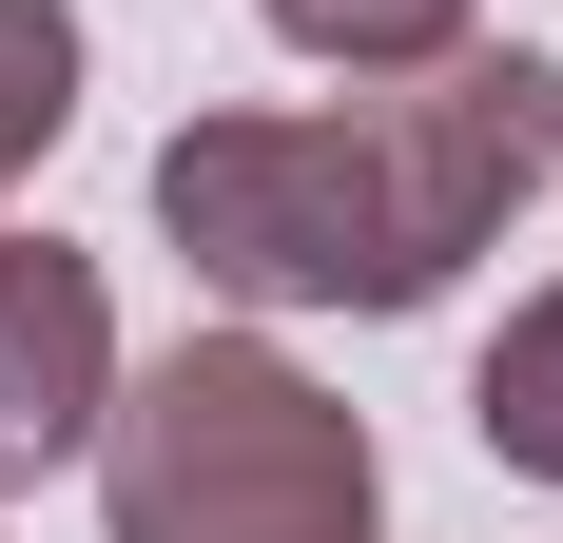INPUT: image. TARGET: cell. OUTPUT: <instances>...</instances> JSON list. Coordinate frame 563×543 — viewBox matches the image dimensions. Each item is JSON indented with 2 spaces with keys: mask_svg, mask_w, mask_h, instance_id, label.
Instances as JSON below:
<instances>
[{
  "mask_svg": "<svg viewBox=\"0 0 563 543\" xmlns=\"http://www.w3.org/2000/svg\"><path fill=\"white\" fill-rule=\"evenodd\" d=\"M544 175H563V58L466 40L428 78L175 117L156 136V233L253 330H291V311H428V291H466L506 253V214Z\"/></svg>",
  "mask_w": 563,
  "mask_h": 543,
  "instance_id": "6da1fadb",
  "label": "cell"
},
{
  "mask_svg": "<svg viewBox=\"0 0 563 543\" xmlns=\"http://www.w3.org/2000/svg\"><path fill=\"white\" fill-rule=\"evenodd\" d=\"M98 543H389V446L273 330H175L98 408Z\"/></svg>",
  "mask_w": 563,
  "mask_h": 543,
  "instance_id": "7a4b0ae2",
  "label": "cell"
},
{
  "mask_svg": "<svg viewBox=\"0 0 563 543\" xmlns=\"http://www.w3.org/2000/svg\"><path fill=\"white\" fill-rule=\"evenodd\" d=\"M117 408V291L78 233H0V505H40L58 466H98Z\"/></svg>",
  "mask_w": 563,
  "mask_h": 543,
  "instance_id": "3957f363",
  "label": "cell"
},
{
  "mask_svg": "<svg viewBox=\"0 0 563 543\" xmlns=\"http://www.w3.org/2000/svg\"><path fill=\"white\" fill-rule=\"evenodd\" d=\"M466 428H486V466H506V486H563V272L525 291L506 330H486V369H466Z\"/></svg>",
  "mask_w": 563,
  "mask_h": 543,
  "instance_id": "277c9868",
  "label": "cell"
},
{
  "mask_svg": "<svg viewBox=\"0 0 563 543\" xmlns=\"http://www.w3.org/2000/svg\"><path fill=\"white\" fill-rule=\"evenodd\" d=\"M311 78H428V58H466L486 40V0H253Z\"/></svg>",
  "mask_w": 563,
  "mask_h": 543,
  "instance_id": "5b68a950",
  "label": "cell"
},
{
  "mask_svg": "<svg viewBox=\"0 0 563 543\" xmlns=\"http://www.w3.org/2000/svg\"><path fill=\"white\" fill-rule=\"evenodd\" d=\"M78 136V0H0V195Z\"/></svg>",
  "mask_w": 563,
  "mask_h": 543,
  "instance_id": "8992f818",
  "label": "cell"
}]
</instances>
